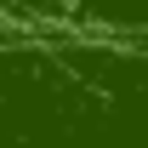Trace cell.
Masks as SVG:
<instances>
[{
  "mask_svg": "<svg viewBox=\"0 0 148 148\" xmlns=\"http://www.w3.org/2000/svg\"><path fill=\"white\" fill-rule=\"evenodd\" d=\"M6 17H12V12H6V0H0V23H6Z\"/></svg>",
  "mask_w": 148,
  "mask_h": 148,
  "instance_id": "6da1fadb",
  "label": "cell"
}]
</instances>
